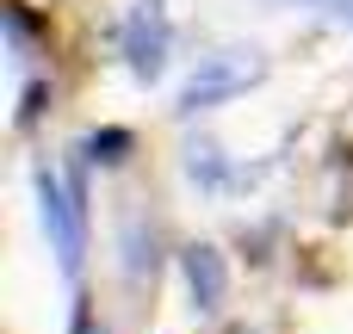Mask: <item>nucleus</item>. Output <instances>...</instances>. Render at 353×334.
Returning a JSON list of instances; mask_svg holds the SVG:
<instances>
[{
	"label": "nucleus",
	"mask_w": 353,
	"mask_h": 334,
	"mask_svg": "<svg viewBox=\"0 0 353 334\" xmlns=\"http://www.w3.org/2000/svg\"><path fill=\"white\" fill-rule=\"evenodd\" d=\"M261 81H267V56H261L254 43L211 50V56L186 74V87H180V118H199V112H211V105H223V99H242V93L261 87Z\"/></svg>",
	"instance_id": "1"
},
{
	"label": "nucleus",
	"mask_w": 353,
	"mask_h": 334,
	"mask_svg": "<svg viewBox=\"0 0 353 334\" xmlns=\"http://www.w3.org/2000/svg\"><path fill=\"white\" fill-rule=\"evenodd\" d=\"M37 211H43V229H50V248H56L62 273L74 279L81 273V254H87V223H81V205L56 186L50 167H37Z\"/></svg>",
	"instance_id": "2"
},
{
	"label": "nucleus",
	"mask_w": 353,
	"mask_h": 334,
	"mask_svg": "<svg viewBox=\"0 0 353 334\" xmlns=\"http://www.w3.org/2000/svg\"><path fill=\"white\" fill-rule=\"evenodd\" d=\"M124 62L137 81H161L168 68V12L161 0H137L130 19H124Z\"/></svg>",
	"instance_id": "3"
},
{
	"label": "nucleus",
	"mask_w": 353,
	"mask_h": 334,
	"mask_svg": "<svg viewBox=\"0 0 353 334\" xmlns=\"http://www.w3.org/2000/svg\"><path fill=\"white\" fill-rule=\"evenodd\" d=\"M180 267H186V291H192V304H199V310H217V304H223V291H230L223 254H217V248H205V242H192V248L180 254Z\"/></svg>",
	"instance_id": "4"
},
{
	"label": "nucleus",
	"mask_w": 353,
	"mask_h": 334,
	"mask_svg": "<svg viewBox=\"0 0 353 334\" xmlns=\"http://www.w3.org/2000/svg\"><path fill=\"white\" fill-rule=\"evenodd\" d=\"M124 149H130V130H93L87 136V155L93 161H124Z\"/></svg>",
	"instance_id": "5"
}]
</instances>
